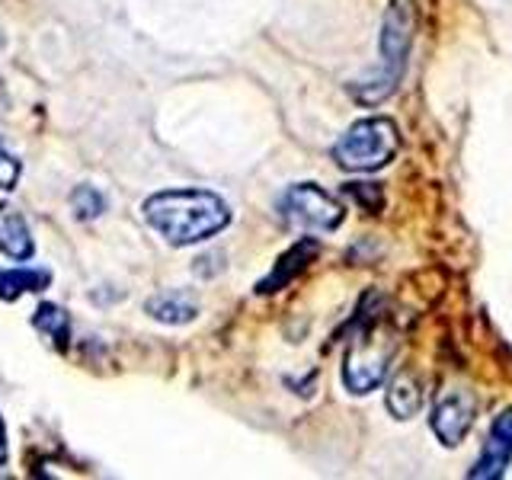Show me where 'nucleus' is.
Wrapping results in <instances>:
<instances>
[{"mask_svg": "<svg viewBox=\"0 0 512 480\" xmlns=\"http://www.w3.org/2000/svg\"><path fill=\"white\" fill-rule=\"evenodd\" d=\"M391 362V340H384L375 330H365L362 336L349 343L343 359V384L349 394H372L388 375Z\"/></svg>", "mask_w": 512, "mask_h": 480, "instance_id": "nucleus-5", "label": "nucleus"}, {"mask_svg": "<svg viewBox=\"0 0 512 480\" xmlns=\"http://www.w3.org/2000/svg\"><path fill=\"white\" fill-rule=\"evenodd\" d=\"M32 327H36L42 336H48V340H55L58 349H64L71 340V317L61 304L42 301L36 308V314H32Z\"/></svg>", "mask_w": 512, "mask_h": 480, "instance_id": "nucleus-13", "label": "nucleus"}, {"mask_svg": "<svg viewBox=\"0 0 512 480\" xmlns=\"http://www.w3.org/2000/svg\"><path fill=\"white\" fill-rule=\"evenodd\" d=\"M52 285V272L45 269H4L0 272V298L16 301L26 292H45Z\"/></svg>", "mask_w": 512, "mask_h": 480, "instance_id": "nucleus-12", "label": "nucleus"}, {"mask_svg": "<svg viewBox=\"0 0 512 480\" xmlns=\"http://www.w3.org/2000/svg\"><path fill=\"white\" fill-rule=\"evenodd\" d=\"M0 48H4V32H0Z\"/></svg>", "mask_w": 512, "mask_h": 480, "instance_id": "nucleus-17", "label": "nucleus"}, {"mask_svg": "<svg viewBox=\"0 0 512 480\" xmlns=\"http://www.w3.org/2000/svg\"><path fill=\"white\" fill-rule=\"evenodd\" d=\"M141 215L148 228L170 247H192L231 224V208L212 189H160L144 199Z\"/></svg>", "mask_w": 512, "mask_h": 480, "instance_id": "nucleus-1", "label": "nucleus"}, {"mask_svg": "<svg viewBox=\"0 0 512 480\" xmlns=\"http://www.w3.org/2000/svg\"><path fill=\"white\" fill-rule=\"evenodd\" d=\"M71 212L77 221H93V218H100L106 212V196L96 186L84 183V186H77L71 192Z\"/></svg>", "mask_w": 512, "mask_h": 480, "instance_id": "nucleus-14", "label": "nucleus"}, {"mask_svg": "<svg viewBox=\"0 0 512 480\" xmlns=\"http://www.w3.org/2000/svg\"><path fill=\"white\" fill-rule=\"evenodd\" d=\"M429 426L445 448H458L474 426V397L468 391H445L432 407Z\"/></svg>", "mask_w": 512, "mask_h": 480, "instance_id": "nucleus-6", "label": "nucleus"}, {"mask_svg": "<svg viewBox=\"0 0 512 480\" xmlns=\"http://www.w3.org/2000/svg\"><path fill=\"white\" fill-rule=\"evenodd\" d=\"M314 256H317V240H314V237L298 240V244H295L292 250H285V253L279 256L276 269H272L266 279H260V285H256V292H260V295L279 292V288H285L288 282H295L298 272L308 269V263L314 260Z\"/></svg>", "mask_w": 512, "mask_h": 480, "instance_id": "nucleus-8", "label": "nucleus"}, {"mask_svg": "<svg viewBox=\"0 0 512 480\" xmlns=\"http://www.w3.org/2000/svg\"><path fill=\"white\" fill-rule=\"evenodd\" d=\"M384 404H388V413L394 416V420H410V416H416L423 407L420 381H416L410 372H400L388 384V397H384Z\"/></svg>", "mask_w": 512, "mask_h": 480, "instance_id": "nucleus-11", "label": "nucleus"}, {"mask_svg": "<svg viewBox=\"0 0 512 480\" xmlns=\"http://www.w3.org/2000/svg\"><path fill=\"white\" fill-rule=\"evenodd\" d=\"M144 311H148L154 320H160V324L180 327V324H189V320H196L199 301L186 292H160V295L148 298Z\"/></svg>", "mask_w": 512, "mask_h": 480, "instance_id": "nucleus-10", "label": "nucleus"}, {"mask_svg": "<svg viewBox=\"0 0 512 480\" xmlns=\"http://www.w3.org/2000/svg\"><path fill=\"white\" fill-rule=\"evenodd\" d=\"M0 253H7L10 260H32L36 253L29 224L13 205H0Z\"/></svg>", "mask_w": 512, "mask_h": 480, "instance_id": "nucleus-9", "label": "nucleus"}, {"mask_svg": "<svg viewBox=\"0 0 512 480\" xmlns=\"http://www.w3.org/2000/svg\"><path fill=\"white\" fill-rule=\"evenodd\" d=\"M7 461V429H4V420H0V464Z\"/></svg>", "mask_w": 512, "mask_h": 480, "instance_id": "nucleus-16", "label": "nucleus"}, {"mask_svg": "<svg viewBox=\"0 0 512 480\" xmlns=\"http://www.w3.org/2000/svg\"><path fill=\"white\" fill-rule=\"evenodd\" d=\"M20 173H23V167H20V160H16V154L7 148V141L0 138V189H16V183H20Z\"/></svg>", "mask_w": 512, "mask_h": 480, "instance_id": "nucleus-15", "label": "nucleus"}, {"mask_svg": "<svg viewBox=\"0 0 512 480\" xmlns=\"http://www.w3.org/2000/svg\"><path fill=\"white\" fill-rule=\"evenodd\" d=\"M413 32H416V7L413 0H391L381 20V39H378V68L359 84H352V96L359 103H381L397 90L404 80L410 48H413Z\"/></svg>", "mask_w": 512, "mask_h": 480, "instance_id": "nucleus-2", "label": "nucleus"}, {"mask_svg": "<svg viewBox=\"0 0 512 480\" xmlns=\"http://www.w3.org/2000/svg\"><path fill=\"white\" fill-rule=\"evenodd\" d=\"M279 215L295 224L301 231L311 234H330L343 224L346 208L340 199H333L327 189H320L317 183H295L282 192L279 199Z\"/></svg>", "mask_w": 512, "mask_h": 480, "instance_id": "nucleus-4", "label": "nucleus"}, {"mask_svg": "<svg viewBox=\"0 0 512 480\" xmlns=\"http://www.w3.org/2000/svg\"><path fill=\"white\" fill-rule=\"evenodd\" d=\"M512 461V407L503 410L496 420L490 423V436L480 448V455L474 461V468L468 471L471 480H493V477H503L506 468Z\"/></svg>", "mask_w": 512, "mask_h": 480, "instance_id": "nucleus-7", "label": "nucleus"}, {"mask_svg": "<svg viewBox=\"0 0 512 480\" xmlns=\"http://www.w3.org/2000/svg\"><path fill=\"white\" fill-rule=\"evenodd\" d=\"M400 151V132L388 116H365L352 122L333 144V164L349 173H378Z\"/></svg>", "mask_w": 512, "mask_h": 480, "instance_id": "nucleus-3", "label": "nucleus"}]
</instances>
